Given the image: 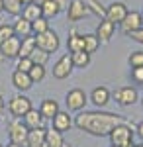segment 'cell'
Returning a JSON list of instances; mask_svg holds the SVG:
<instances>
[{
  "instance_id": "6da1fadb",
  "label": "cell",
  "mask_w": 143,
  "mask_h": 147,
  "mask_svg": "<svg viewBox=\"0 0 143 147\" xmlns=\"http://www.w3.org/2000/svg\"><path fill=\"white\" fill-rule=\"evenodd\" d=\"M120 124H125L121 116L112 112H98V110H92V112L84 110V112H78V116L75 118V125L80 131H86L96 137L110 136V131Z\"/></svg>"
},
{
  "instance_id": "7a4b0ae2",
  "label": "cell",
  "mask_w": 143,
  "mask_h": 147,
  "mask_svg": "<svg viewBox=\"0 0 143 147\" xmlns=\"http://www.w3.org/2000/svg\"><path fill=\"white\" fill-rule=\"evenodd\" d=\"M28 131H30V129L26 127L24 120L14 118L10 124H8V137H10V143L26 147V143H28Z\"/></svg>"
},
{
  "instance_id": "3957f363",
  "label": "cell",
  "mask_w": 143,
  "mask_h": 147,
  "mask_svg": "<svg viewBox=\"0 0 143 147\" xmlns=\"http://www.w3.org/2000/svg\"><path fill=\"white\" fill-rule=\"evenodd\" d=\"M32 108H33L32 100H30L28 96H24V94H16V96H12L10 102H8V110H10L12 118H18V120H22Z\"/></svg>"
},
{
  "instance_id": "277c9868",
  "label": "cell",
  "mask_w": 143,
  "mask_h": 147,
  "mask_svg": "<svg viewBox=\"0 0 143 147\" xmlns=\"http://www.w3.org/2000/svg\"><path fill=\"white\" fill-rule=\"evenodd\" d=\"M35 43H37L39 49H43L45 53H55L57 49H59V45H61L59 35H57L51 28H49L47 32H43V34L35 35Z\"/></svg>"
},
{
  "instance_id": "5b68a950",
  "label": "cell",
  "mask_w": 143,
  "mask_h": 147,
  "mask_svg": "<svg viewBox=\"0 0 143 147\" xmlns=\"http://www.w3.org/2000/svg\"><path fill=\"white\" fill-rule=\"evenodd\" d=\"M88 102V96L84 90H80V88H73V90L67 92L65 96V104L67 108L71 110V112H82L84 110V106H86Z\"/></svg>"
},
{
  "instance_id": "8992f818",
  "label": "cell",
  "mask_w": 143,
  "mask_h": 147,
  "mask_svg": "<svg viewBox=\"0 0 143 147\" xmlns=\"http://www.w3.org/2000/svg\"><path fill=\"white\" fill-rule=\"evenodd\" d=\"M108 137H110L112 145L121 147V145H127V143L133 141V131L127 124H120V125H116V127L112 129Z\"/></svg>"
},
{
  "instance_id": "52a82bcc",
  "label": "cell",
  "mask_w": 143,
  "mask_h": 147,
  "mask_svg": "<svg viewBox=\"0 0 143 147\" xmlns=\"http://www.w3.org/2000/svg\"><path fill=\"white\" fill-rule=\"evenodd\" d=\"M143 28V16H141V12H127V16L121 20L120 24V30H121V34H125V35H132L133 32H137V30H141Z\"/></svg>"
},
{
  "instance_id": "ba28073f",
  "label": "cell",
  "mask_w": 143,
  "mask_h": 147,
  "mask_svg": "<svg viewBox=\"0 0 143 147\" xmlns=\"http://www.w3.org/2000/svg\"><path fill=\"white\" fill-rule=\"evenodd\" d=\"M90 10H88L86 2L84 0H71L69 2V8H67V18H69V22H80V20H84Z\"/></svg>"
},
{
  "instance_id": "9c48e42d",
  "label": "cell",
  "mask_w": 143,
  "mask_h": 147,
  "mask_svg": "<svg viewBox=\"0 0 143 147\" xmlns=\"http://www.w3.org/2000/svg\"><path fill=\"white\" fill-rule=\"evenodd\" d=\"M20 43H22V39L16 37V35L0 41V57H4V59H18V55H20Z\"/></svg>"
},
{
  "instance_id": "30bf717a",
  "label": "cell",
  "mask_w": 143,
  "mask_h": 147,
  "mask_svg": "<svg viewBox=\"0 0 143 147\" xmlns=\"http://www.w3.org/2000/svg\"><path fill=\"white\" fill-rule=\"evenodd\" d=\"M114 98H116V102L120 106H132V104L137 102L139 94H137L135 86H121V88H118V90L114 92Z\"/></svg>"
},
{
  "instance_id": "8fae6325",
  "label": "cell",
  "mask_w": 143,
  "mask_h": 147,
  "mask_svg": "<svg viewBox=\"0 0 143 147\" xmlns=\"http://www.w3.org/2000/svg\"><path fill=\"white\" fill-rule=\"evenodd\" d=\"M127 12H130V10H127V6H125L123 2H112L110 6L106 8V20L120 26L121 20L127 16Z\"/></svg>"
},
{
  "instance_id": "7c38bea8",
  "label": "cell",
  "mask_w": 143,
  "mask_h": 147,
  "mask_svg": "<svg viewBox=\"0 0 143 147\" xmlns=\"http://www.w3.org/2000/svg\"><path fill=\"white\" fill-rule=\"evenodd\" d=\"M73 69H75V65H73V61H71V55H63V57H59V61L53 65V77L59 79V80H63V79H67V77H71Z\"/></svg>"
},
{
  "instance_id": "4fadbf2b",
  "label": "cell",
  "mask_w": 143,
  "mask_h": 147,
  "mask_svg": "<svg viewBox=\"0 0 143 147\" xmlns=\"http://www.w3.org/2000/svg\"><path fill=\"white\" fill-rule=\"evenodd\" d=\"M114 32H116V24L108 22V20L104 18V20L98 24V28H96V37H98L100 45H102V43H108L112 37H114Z\"/></svg>"
},
{
  "instance_id": "5bb4252c",
  "label": "cell",
  "mask_w": 143,
  "mask_h": 147,
  "mask_svg": "<svg viewBox=\"0 0 143 147\" xmlns=\"http://www.w3.org/2000/svg\"><path fill=\"white\" fill-rule=\"evenodd\" d=\"M51 124H53V129H55V131L63 134V131H69V129H71V125L75 124V122H73V118L69 116V112L59 110V112H57V116H53Z\"/></svg>"
},
{
  "instance_id": "9a60e30c",
  "label": "cell",
  "mask_w": 143,
  "mask_h": 147,
  "mask_svg": "<svg viewBox=\"0 0 143 147\" xmlns=\"http://www.w3.org/2000/svg\"><path fill=\"white\" fill-rule=\"evenodd\" d=\"M22 120H24V124H26L28 129H39V127H45V122H47L43 116L39 114V110H35V108H32Z\"/></svg>"
},
{
  "instance_id": "2e32d148",
  "label": "cell",
  "mask_w": 143,
  "mask_h": 147,
  "mask_svg": "<svg viewBox=\"0 0 143 147\" xmlns=\"http://www.w3.org/2000/svg\"><path fill=\"white\" fill-rule=\"evenodd\" d=\"M90 100L96 108H104L108 102H110V90L106 86H96L94 90L90 92Z\"/></svg>"
},
{
  "instance_id": "e0dca14e",
  "label": "cell",
  "mask_w": 143,
  "mask_h": 147,
  "mask_svg": "<svg viewBox=\"0 0 143 147\" xmlns=\"http://www.w3.org/2000/svg\"><path fill=\"white\" fill-rule=\"evenodd\" d=\"M12 84H14L18 90H22V92L30 90V88L33 86L30 75H28V73H22V71H14V73H12Z\"/></svg>"
},
{
  "instance_id": "ac0fdd59",
  "label": "cell",
  "mask_w": 143,
  "mask_h": 147,
  "mask_svg": "<svg viewBox=\"0 0 143 147\" xmlns=\"http://www.w3.org/2000/svg\"><path fill=\"white\" fill-rule=\"evenodd\" d=\"M12 28H14V35L16 37H28V35H32V22H28L24 16H18L14 24H12Z\"/></svg>"
},
{
  "instance_id": "d6986e66",
  "label": "cell",
  "mask_w": 143,
  "mask_h": 147,
  "mask_svg": "<svg viewBox=\"0 0 143 147\" xmlns=\"http://www.w3.org/2000/svg\"><path fill=\"white\" fill-rule=\"evenodd\" d=\"M45 137H47V129H45V127L30 129V131H28V143H26V147H39V145H43Z\"/></svg>"
},
{
  "instance_id": "ffe728a7",
  "label": "cell",
  "mask_w": 143,
  "mask_h": 147,
  "mask_svg": "<svg viewBox=\"0 0 143 147\" xmlns=\"http://www.w3.org/2000/svg\"><path fill=\"white\" fill-rule=\"evenodd\" d=\"M57 112H59V104L53 98H45L41 102V106H39V114L45 120H53V116H57Z\"/></svg>"
},
{
  "instance_id": "44dd1931",
  "label": "cell",
  "mask_w": 143,
  "mask_h": 147,
  "mask_svg": "<svg viewBox=\"0 0 143 147\" xmlns=\"http://www.w3.org/2000/svg\"><path fill=\"white\" fill-rule=\"evenodd\" d=\"M35 47H37V43H35V35L22 37V43H20V55H18V57H30L33 53Z\"/></svg>"
},
{
  "instance_id": "7402d4cb",
  "label": "cell",
  "mask_w": 143,
  "mask_h": 147,
  "mask_svg": "<svg viewBox=\"0 0 143 147\" xmlns=\"http://www.w3.org/2000/svg\"><path fill=\"white\" fill-rule=\"evenodd\" d=\"M67 47H69V51H71V53L84 51V41H82V35L77 34V32L73 30V32H71V37H69V41H67Z\"/></svg>"
},
{
  "instance_id": "603a6c76",
  "label": "cell",
  "mask_w": 143,
  "mask_h": 147,
  "mask_svg": "<svg viewBox=\"0 0 143 147\" xmlns=\"http://www.w3.org/2000/svg\"><path fill=\"white\" fill-rule=\"evenodd\" d=\"M22 16L28 20V22H35L37 18H41V16H43V14H41V6H37L35 2H33V4H28V6H24Z\"/></svg>"
},
{
  "instance_id": "cb8c5ba5",
  "label": "cell",
  "mask_w": 143,
  "mask_h": 147,
  "mask_svg": "<svg viewBox=\"0 0 143 147\" xmlns=\"http://www.w3.org/2000/svg\"><path fill=\"white\" fill-rule=\"evenodd\" d=\"M82 41H84V51H86L88 55H92L100 47V41H98V37H96V34H84L82 35Z\"/></svg>"
},
{
  "instance_id": "d4e9b609",
  "label": "cell",
  "mask_w": 143,
  "mask_h": 147,
  "mask_svg": "<svg viewBox=\"0 0 143 147\" xmlns=\"http://www.w3.org/2000/svg\"><path fill=\"white\" fill-rule=\"evenodd\" d=\"M71 61H73L75 67L84 69L90 65V55H88L86 51H77V53H71Z\"/></svg>"
},
{
  "instance_id": "484cf974",
  "label": "cell",
  "mask_w": 143,
  "mask_h": 147,
  "mask_svg": "<svg viewBox=\"0 0 143 147\" xmlns=\"http://www.w3.org/2000/svg\"><path fill=\"white\" fill-rule=\"evenodd\" d=\"M47 147H63V134H59L55 129H47V137H45Z\"/></svg>"
},
{
  "instance_id": "4316f807",
  "label": "cell",
  "mask_w": 143,
  "mask_h": 147,
  "mask_svg": "<svg viewBox=\"0 0 143 147\" xmlns=\"http://www.w3.org/2000/svg\"><path fill=\"white\" fill-rule=\"evenodd\" d=\"M4 10L12 14V16H22V10H24V4L20 0H4Z\"/></svg>"
},
{
  "instance_id": "83f0119b",
  "label": "cell",
  "mask_w": 143,
  "mask_h": 147,
  "mask_svg": "<svg viewBox=\"0 0 143 147\" xmlns=\"http://www.w3.org/2000/svg\"><path fill=\"white\" fill-rule=\"evenodd\" d=\"M59 12L61 10H59V6L55 4V0H47L43 6H41V14H43V18H47V20L49 18H55Z\"/></svg>"
},
{
  "instance_id": "f1b7e54d",
  "label": "cell",
  "mask_w": 143,
  "mask_h": 147,
  "mask_svg": "<svg viewBox=\"0 0 143 147\" xmlns=\"http://www.w3.org/2000/svg\"><path fill=\"white\" fill-rule=\"evenodd\" d=\"M30 59H32L33 65H43V67H45V63L49 61V53H45L43 49L35 47V49H33V53L30 55Z\"/></svg>"
},
{
  "instance_id": "f546056e",
  "label": "cell",
  "mask_w": 143,
  "mask_h": 147,
  "mask_svg": "<svg viewBox=\"0 0 143 147\" xmlns=\"http://www.w3.org/2000/svg\"><path fill=\"white\" fill-rule=\"evenodd\" d=\"M49 30V20L47 18H37L35 22H32V34L33 35H39V34H43V32H47Z\"/></svg>"
},
{
  "instance_id": "4dcf8cb0",
  "label": "cell",
  "mask_w": 143,
  "mask_h": 147,
  "mask_svg": "<svg viewBox=\"0 0 143 147\" xmlns=\"http://www.w3.org/2000/svg\"><path fill=\"white\" fill-rule=\"evenodd\" d=\"M86 6H88V10L92 12V14H96L100 20H104V18H106V8L100 4L98 0H86Z\"/></svg>"
},
{
  "instance_id": "1f68e13d",
  "label": "cell",
  "mask_w": 143,
  "mask_h": 147,
  "mask_svg": "<svg viewBox=\"0 0 143 147\" xmlns=\"http://www.w3.org/2000/svg\"><path fill=\"white\" fill-rule=\"evenodd\" d=\"M28 75H30L32 82H41V80L45 79V67L43 65H33Z\"/></svg>"
},
{
  "instance_id": "d6a6232c",
  "label": "cell",
  "mask_w": 143,
  "mask_h": 147,
  "mask_svg": "<svg viewBox=\"0 0 143 147\" xmlns=\"http://www.w3.org/2000/svg\"><path fill=\"white\" fill-rule=\"evenodd\" d=\"M33 67L32 59L30 57H18V63H16V71H22V73H30V69Z\"/></svg>"
},
{
  "instance_id": "836d02e7",
  "label": "cell",
  "mask_w": 143,
  "mask_h": 147,
  "mask_svg": "<svg viewBox=\"0 0 143 147\" xmlns=\"http://www.w3.org/2000/svg\"><path fill=\"white\" fill-rule=\"evenodd\" d=\"M130 65H132V69L135 67H143V51H133L132 55H130Z\"/></svg>"
},
{
  "instance_id": "e575fe53",
  "label": "cell",
  "mask_w": 143,
  "mask_h": 147,
  "mask_svg": "<svg viewBox=\"0 0 143 147\" xmlns=\"http://www.w3.org/2000/svg\"><path fill=\"white\" fill-rule=\"evenodd\" d=\"M8 37H14V28H12V24H2L0 26V41L8 39Z\"/></svg>"
},
{
  "instance_id": "d590c367",
  "label": "cell",
  "mask_w": 143,
  "mask_h": 147,
  "mask_svg": "<svg viewBox=\"0 0 143 147\" xmlns=\"http://www.w3.org/2000/svg\"><path fill=\"white\" fill-rule=\"evenodd\" d=\"M132 79L135 80V82L143 84V67H135V69H132Z\"/></svg>"
},
{
  "instance_id": "8d00e7d4",
  "label": "cell",
  "mask_w": 143,
  "mask_h": 147,
  "mask_svg": "<svg viewBox=\"0 0 143 147\" xmlns=\"http://www.w3.org/2000/svg\"><path fill=\"white\" fill-rule=\"evenodd\" d=\"M130 37H132L133 41H137V43H141V45H143V28H141V30H137V32H133Z\"/></svg>"
},
{
  "instance_id": "74e56055",
  "label": "cell",
  "mask_w": 143,
  "mask_h": 147,
  "mask_svg": "<svg viewBox=\"0 0 143 147\" xmlns=\"http://www.w3.org/2000/svg\"><path fill=\"white\" fill-rule=\"evenodd\" d=\"M55 4L59 6V10H61V12L69 8V0H55Z\"/></svg>"
},
{
  "instance_id": "f35d334b",
  "label": "cell",
  "mask_w": 143,
  "mask_h": 147,
  "mask_svg": "<svg viewBox=\"0 0 143 147\" xmlns=\"http://www.w3.org/2000/svg\"><path fill=\"white\" fill-rule=\"evenodd\" d=\"M135 131H137V136H139V137L143 139V120L139 122V124H137V127H135Z\"/></svg>"
},
{
  "instance_id": "ab89813d",
  "label": "cell",
  "mask_w": 143,
  "mask_h": 147,
  "mask_svg": "<svg viewBox=\"0 0 143 147\" xmlns=\"http://www.w3.org/2000/svg\"><path fill=\"white\" fill-rule=\"evenodd\" d=\"M4 106H6V104H4V98L0 96V116H2V112H4Z\"/></svg>"
},
{
  "instance_id": "60d3db41",
  "label": "cell",
  "mask_w": 143,
  "mask_h": 147,
  "mask_svg": "<svg viewBox=\"0 0 143 147\" xmlns=\"http://www.w3.org/2000/svg\"><path fill=\"white\" fill-rule=\"evenodd\" d=\"M33 2H35L37 6H43V4H45V2H47V0H33Z\"/></svg>"
},
{
  "instance_id": "b9f144b4",
  "label": "cell",
  "mask_w": 143,
  "mask_h": 147,
  "mask_svg": "<svg viewBox=\"0 0 143 147\" xmlns=\"http://www.w3.org/2000/svg\"><path fill=\"white\" fill-rule=\"evenodd\" d=\"M20 2H22L24 6H28V4H33V0H20Z\"/></svg>"
},
{
  "instance_id": "7bdbcfd3",
  "label": "cell",
  "mask_w": 143,
  "mask_h": 147,
  "mask_svg": "<svg viewBox=\"0 0 143 147\" xmlns=\"http://www.w3.org/2000/svg\"><path fill=\"white\" fill-rule=\"evenodd\" d=\"M0 12H4V0H0Z\"/></svg>"
},
{
  "instance_id": "ee69618b",
  "label": "cell",
  "mask_w": 143,
  "mask_h": 147,
  "mask_svg": "<svg viewBox=\"0 0 143 147\" xmlns=\"http://www.w3.org/2000/svg\"><path fill=\"white\" fill-rule=\"evenodd\" d=\"M121 147H135V143L132 141V143H127V145H121Z\"/></svg>"
},
{
  "instance_id": "f6af8a7d",
  "label": "cell",
  "mask_w": 143,
  "mask_h": 147,
  "mask_svg": "<svg viewBox=\"0 0 143 147\" xmlns=\"http://www.w3.org/2000/svg\"><path fill=\"white\" fill-rule=\"evenodd\" d=\"M63 147H73V145H69V143H63Z\"/></svg>"
},
{
  "instance_id": "bcb514c9",
  "label": "cell",
  "mask_w": 143,
  "mask_h": 147,
  "mask_svg": "<svg viewBox=\"0 0 143 147\" xmlns=\"http://www.w3.org/2000/svg\"><path fill=\"white\" fill-rule=\"evenodd\" d=\"M8 147H20V145H14V143H10V145H8Z\"/></svg>"
},
{
  "instance_id": "7dc6e473",
  "label": "cell",
  "mask_w": 143,
  "mask_h": 147,
  "mask_svg": "<svg viewBox=\"0 0 143 147\" xmlns=\"http://www.w3.org/2000/svg\"><path fill=\"white\" fill-rule=\"evenodd\" d=\"M39 147H47V143H43V145H39Z\"/></svg>"
},
{
  "instance_id": "c3c4849f",
  "label": "cell",
  "mask_w": 143,
  "mask_h": 147,
  "mask_svg": "<svg viewBox=\"0 0 143 147\" xmlns=\"http://www.w3.org/2000/svg\"><path fill=\"white\" fill-rule=\"evenodd\" d=\"M135 147H143V143H139V145H135Z\"/></svg>"
},
{
  "instance_id": "681fc988",
  "label": "cell",
  "mask_w": 143,
  "mask_h": 147,
  "mask_svg": "<svg viewBox=\"0 0 143 147\" xmlns=\"http://www.w3.org/2000/svg\"><path fill=\"white\" fill-rule=\"evenodd\" d=\"M141 106H143V96H141Z\"/></svg>"
},
{
  "instance_id": "f907efd6",
  "label": "cell",
  "mask_w": 143,
  "mask_h": 147,
  "mask_svg": "<svg viewBox=\"0 0 143 147\" xmlns=\"http://www.w3.org/2000/svg\"><path fill=\"white\" fill-rule=\"evenodd\" d=\"M0 147H4V145H2V143H0Z\"/></svg>"
},
{
  "instance_id": "816d5d0a",
  "label": "cell",
  "mask_w": 143,
  "mask_h": 147,
  "mask_svg": "<svg viewBox=\"0 0 143 147\" xmlns=\"http://www.w3.org/2000/svg\"><path fill=\"white\" fill-rule=\"evenodd\" d=\"M112 147H118V145H112Z\"/></svg>"
},
{
  "instance_id": "f5cc1de1",
  "label": "cell",
  "mask_w": 143,
  "mask_h": 147,
  "mask_svg": "<svg viewBox=\"0 0 143 147\" xmlns=\"http://www.w3.org/2000/svg\"><path fill=\"white\" fill-rule=\"evenodd\" d=\"M141 16H143V10H141Z\"/></svg>"
}]
</instances>
